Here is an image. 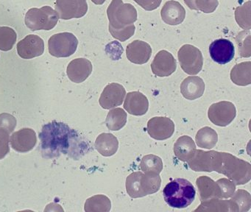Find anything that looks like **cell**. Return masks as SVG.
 <instances>
[{"label":"cell","mask_w":251,"mask_h":212,"mask_svg":"<svg viewBox=\"0 0 251 212\" xmlns=\"http://www.w3.org/2000/svg\"><path fill=\"white\" fill-rule=\"evenodd\" d=\"M186 163L195 172L223 174L235 185H244L251 178V163L228 153L196 150L193 157Z\"/></svg>","instance_id":"cell-1"},{"label":"cell","mask_w":251,"mask_h":212,"mask_svg":"<svg viewBox=\"0 0 251 212\" xmlns=\"http://www.w3.org/2000/svg\"><path fill=\"white\" fill-rule=\"evenodd\" d=\"M39 135L41 153L47 159L59 157L61 154L80 153L82 149L87 147L77 132L63 122L53 121L46 124Z\"/></svg>","instance_id":"cell-2"},{"label":"cell","mask_w":251,"mask_h":212,"mask_svg":"<svg viewBox=\"0 0 251 212\" xmlns=\"http://www.w3.org/2000/svg\"><path fill=\"white\" fill-rule=\"evenodd\" d=\"M196 191L192 183L185 178H176L166 185L163 196L167 204L175 209H185L195 199Z\"/></svg>","instance_id":"cell-3"},{"label":"cell","mask_w":251,"mask_h":212,"mask_svg":"<svg viewBox=\"0 0 251 212\" xmlns=\"http://www.w3.org/2000/svg\"><path fill=\"white\" fill-rule=\"evenodd\" d=\"M161 184L159 175L136 172H132L126 178V190L132 198H139L154 194L160 189Z\"/></svg>","instance_id":"cell-4"},{"label":"cell","mask_w":251,"mask_h":212,"mask_svg":"<svg viewBox=\"0 0 251 212\" xmlns=\"http://www.w3.org/2000/svg\"><path fill=\"white\" fill-rule=\"evenodd\" d=\"M107 16L110 27L123 29L137 21V10L130 3L125 4L123 0H112L107 8Z\"/></svg>","instance_id":"cell-5"},{"label":"cell","mask_w":251,"mask_h":212,"mask_svg":"<svg viewBox=\"0 0 251 212\" xmlns=\"http://www.w3.org/2000/svg\"><path fill=\"white\" fill-rule=\"evenodd\" d=\"M59 16L50 6L30 9L25 15L26 26L32 31L50 30L56 26Z\"/></svg>","instance_id":"cell-6"},{"label":"cell","mask_w":251,"mask_h":212,"mask_svg":"<svg viewBox=\"0 0 251 212\" xmlns=\"http://www.w3.org/2000/svg\"><path fill=\"white\" fill-rule=\"evenodd\" d=\"M78 46V40L71 32H60L52 35L48 41L51 55L56 57H68L73 55Z\"/></svg>","instance_id":"cell-7"},{"label":"cell","mask_w":251,"mask_h":212,"mask_svg":"<svg viewBox=\"0 0 251 212\" xmlns=\"http://www.w3.org/2000/svg\"><path fill=\"white\" fill-rule=\"evenodd\" d=\"M180 67L185 73L198 75L203 66V57L199 49L192 44H184L177 53Z\"/></svg>","instance_id":"cell-8"},{"label":"cell","mask_w":251,"mask_h":212,"mask_svg":"<svg viewBox=\"0 0 251 212\" xmlns=\"http://www.w3.org/2000/svg\"><path fill=\"white\" fill-rule=\"evenodd\" d=\"M236 116V107L233 103L228 101L214 103L208 110V119L217 126H227L233 122Z\"/></svg>","instance_id":"cell-9"},{"label":"cell","mask_w":251,"mask_h":212,"mask_svg":"<svg viewBox=\"0 0 251 212\" xmlns=\"http://www.w3.org/2000/svg\"><path fill=\"white\" fill-rule=\"evenodd\" d=\"M55 8L59 19L70 20L84 16L88 11V4L86 0H56Z\"/></svg>","instance_id":"cell-10"},{"label":"cell","mask_w":251,"mask_h":212,"mask_svg":"<svg viewBox=\"0 0 251 212\" xmlns=\"http://www.w3.org/2000/svg\"><path fill=\"white\" fill-rule=\"evenodd\" d=\"M176 129L175 123L170 118L155 116L148 122L147 131L151 138L158 141L171 138Z\"/></svg>","instance_id":"cell-11"},{"label":"cell","mask_w":251,"mask_h":212,"mask_svg":"<svg viewBox=\"0 0 251 212\" xmlns=\"http://www.w3.org/2000/svg\"><path fill=\"white\" fill-rule=\"evenodd\" d=\"M126 96V90L121 84L111 82L104 88L99 99L100 105L104 109H111L121 106Z\"/></svg>","instance_id":"cell-12"},{"label":"cell","mask_w":251,"mask_h":212,"mask_svg":"<svg viewBox=\"0 0 251 212\" xmlns=\"http://www.w3.org/2000/svg\"><path fill=\"white\" fill-rule=\"evenodd\" d=\"M211 59L220 65H225L233 60L235 48L233 43L226 38H220L213 41L209 46Z\"/></svg>","instance_id":"cell-13"},{"label":"cell","mask_w":251,"mask_h":212,"mask_svg":"<svg viewBox=\"0 0 251 212\" xmlns=\"http://www.w3.org/2000/svg\"><path fill=\"white\" fill-rule=\"evenodd\" d=\"M151 69L155 76L164 78L174 73L177 69V61L173 54L167 50H161L155 54Z\"/></svg>","instance_id":"cell-14"},{"label":"cell","mask_w":251,"mask_h":212,"mask_svg":"<svg viewBox=\"0 0 251 212\" xmlns=\"http://www.w3.org/2000/svg\"><path fill=\"white\" fill-rule=\"evenodd\" d=\"M18 54L23 59H32L42 55L45 41L36 35H28L17 44Z\"/></svg>","instance_id":"cell-15"},{"label":"cell","mask_w":251,"mask_h":212,"mask_svg":"<svg viewBox=\"0 0 251 212\" xmlns=\"http://www.w3.org/2000/svg\"><path fill=\"white\" fill-rule=\"evenodd\" d=\"M10 142L15 151L27 153L34 148L37 142L36 132L31 128H23L13 132Z\"/></svg>","instance_id":"cell-16"},{"label":"cell","mask_w":251,"mask_h":212,"mask_svg":"<svg viewBox=\"0 0 251 212\" xmlns=\"http://www.w3.org/2000/svg\"><path fill=\"white\" fill-rule=\"evenodd\" d=\"M151 45L145 41L135 40L126 48V56L129 61L135 64L142 65L148 63L152 55Z\"/></svg>","instance_id":"cell-17"},{"label":"cell","mask_w":251,"mask_h":212,"mask_svg":"<svg viewBox=\"0 0 251 212\" xmlns=\"http://www.w3.org/2000/svg\"><path fill=\"white\" fill-rule=\"evenodd\" d=\"M92 69V62L88 59H74L67 66V76L73 82L81 83L90 76Z\"/></svg>","instance_id":"cell-18"},{"label":"cell","mask_w":251,"mask_h":212,"mask_svg":"<svg viewBox=\"0 0 251 212\" xmlns=\"http://www.w3.org/2000/svg\"><path fill=\"white\" fill-rule=\"evenodd\" d=\"M124 108L133 116H143L149 109L148 97L139 91H132L126 94Z\"/></svg>","instance_id":"cell-19"},{"label":"cell","mask_w":251,"mask_h":212,"mask_svg":"<svg viewBox=\"0 0 251 212\" xmlns=\"http://www.w3.org/2000/svg\"><path fill=\"white\" fill-rule=\"evenodd\" d=\"M162 20L172 26L180 25L186 18V10L178 1L170 0L167 1L161 10Z\"/></svg>","instance_id":"cell-20"},{"label":"cell","mask_w":251,"mask_h":212,"mask_svg":"<svg viewBox=\"0 0 251 212\" xmlns=\"http://www.w3.org/2000/svg\"><path fill=\"white\" fill-rule=\"evenodd\" d=\"M205 82L200 77H187L180 84V92L184 98L195 100L203 95Z\"/></svg>","instance_id":"cell-21"},{"label":"cell","mask_w":251,"mask_h":212,"mask_svg":"<svg viewBox=\"0 0 251 212\" xmlns=\"http://www.w3.org/2000/svg\"><path fill=\"white\" fill-rule=\"evenodd\" d=\"M199 188L201 200L207 201L213 198H222V191L217 182L207 176H201L196 181Z\"/></svg>","instance_id":"cell-22"},{"label":"cell","mask_w":251,"mask_h":212,"mask_svg":"<svg viewBox=\"0 0 251 212\" xmlns=\"http://www.w3.org/2000/svg\"><path fill=\"white\" fill-rule=\"evenodd\" d=\"M95 147L102 156L110 157L116 154L118 150V139L112 133L103 132L98 135L95 141Z\"/></svg>","instance_id":"cell-23"},{"label":"cell","mask_w":251,"mask_h":212,"mask_svg":"<svg viewBox=\"0 0 251 212\" xmlns=\"http://www.w3.org/2000/svg\"><path fill=\"white\" fill-rule=\"evenodd\" d=\"M196 145L189 135H182L174 144L175 156L183 162H187L196 151Z\"/></svg>","instance_id":"cell-24"},{"label":"cell","mask_w":251,"mask_h":212,"mask_svg":"<svg viewBox=\"0 0 251 212\" xmlns=\"http://www.w3.org/2000/svg\"><path fill=\"white\" fill-rule=\"evenodd\" d=\"M230 80L238 85H248L251 83V62H242L235 65L230 71Z\"/></svg>","instance_id":"cell-25"},{"label":"cell","mask_w":251,"mask_h":212,"mask_svg":"<svg viewBox=\"0 0 251 212\" xmlns=\"http://www.w3.org/2000/svg\"><path fill=\"white\" fill-rule=\"evenodd\" d=\"M195 141L198 147L204 149H212L218 141V135L213 128L204 127L197 132Z\"/></svg>","instance_id":"cell-26"},{"label":"cell","mask_w":251,"mask_h":212,"mask_svg":"<svg viewBox=\"0 0 251 212\" xmlns=\"http://www.w3.org/2000/svg\"><path fill=\"white\" fill-rule=\"evenodd\" d=\"M127 115L124 109L117 107L108 112L105 125L110 131H118L127 123Z\"/></svg>","instance_id":"cell-27"},{"label":"cell","mask_w":251,"mask_h":212,"mask_svg":"<svg viewBox=\"0 0 251 212\" xmlns=\"http://www.w3.org/2000/svg\"><path fill=\"white\" fill-rule=\"evenodd\" d=\"M163 167L162 160L155 155H147L141 160L140 168L144 173L159 175L163 170Z\"/></svg>","instance_id":"cell-28"},{"label":"cell","mask_w":251,"mask_h":212,"mask_svg":"<svg viewBox=\"0 0 251 212\" xmlns=\"http://www.w3.org/2000/svg\"><path fill=\"white\" fill-rule=\"evenodd\" d=\"M111 206V201L106 196L98 194L86 200L84 210L86 212H109Z\"/></svg>","instance_id":"cell-29"},{"label":"cell","mask_w":251,"mask_h":212,"mask_svg":"<svg viewBox=\"0 0 251 212\" xmlns=\"http://www.w3.org/2000/svg\"><path fill=\"white\" fill-rule=\"evenodd\" d=\"M15 30L9 26H0V50L10 51L17 42Z\"/></svg>","instance_id":"cell-30"},{"label":"cell","mask_w":251,"mask_h":212,"mask_svg":"<svg viewBox=\"0 0 251 212\" xmlns=\"http://www.w3.org/2000/svg\"><path fill=\"white\" fill-rule=\"evenodd\" d=\"M235 19L238 25L244 29H251V1L244 3L235 10Z\"/></svg>","instance_id":"cell-31"},{"label":"cell","mask_w":251,"mask_h":212,"mask_svg":"<svg viewBox=\"0 0 251 212\" xmlns=\"http://www.w3.org/2000/svg\"><path fill=\"white\" fill-rule=\"evenodd\" d=\"M191 10L211 13L215 11L219 5L218 0H183Z\"/></svg>","instance_id":"cell-32"},{"label":"cell","mask_w":251,"mask_h":212,"mask_svg":"<svg viewBox=\"0 0 251 212\" xmlns=\"http://www.w3.org/2000/svg\"><path fill=\"white\" fill-rule=\"evenodd\" d=\"M236 41L241 57H250L251 55V31L245 29L239 32Z\"/></svg>","instance_id":"cell-33"},{"label":"cell","mask_w":251,"mask_h":212,"mask_svg":"<svg viewBox=\"0 0 251 212\" xmlns=\"http://www.w3.org/2000/svg\"><path fill=\"white\" fill-rule=\"evenodd\" d=\"M108 29H109L110 33L114 38L122 41V42H124V41H127L134 35L136 26L133 24V25L126 26V27L123 28V29H114V28L110 27V26H108Z\"/></svg>","instance_id":"cell-34"},{"label":"cell","mask_w":251,"mask_h":212,"mask_svg":"<svg viewBox=\"0 0 251 212\" xmlns=\"http://www.w3.org/2000/svg\"><path fill=\"white\" fill-rule=\"evenodd\" d=\"M17 123V119L13 115L8 113L0 114V129L5 130L11 133L15 129Z\"/></svg>","instance_id":"cell-35"},{"label":"cell","mask_w":251,"mask_h":212,"mask_svg":"<svg viewBox=\"0 0 251 212\" xmlns=\"http://www.w3.org/2000/svg\"><path fill=\"white\" fill-rule=\"evenodd\" d=\"M220 186L222 191V198H228L232 197L234 194L236 185L233 181H229L226 178H222L217 181Z\"/></svg>","instance_id":"cell-36"},{"label":"cell","mask_w":251,"mask_h":212,"mask_svg":"<svg viewBox=\"0 0 251 212\" xmlns=\"http://www.w3.org/2000/svg\"><path fill=\"white\" fill-rule=\"evenodd\" d=\"M10 133L4 129H0V160L3 159L10 152Z\"/></svg>","instance_id":"cell-37"},{"label":"cell","mask_w":251,"mask_h":212,"mask_svg":"<svg viewBox=\"0 0 251 212\" xmlns=\"http://www.w3.org/2000/svg\"><path fill=\"white\" fill-rule=\"evenodd\" d=\"M231 200L236 203L237 207L247 206L248 209H250V206H251V195L248 191H244V190H239L235 194V197H233Z\"/></svg>","instance_id":"cell-38"},{"label":"cell","mask_w":251,"mask_h":212,"mask_svg":"<svg viewBox=\"0 0 251 212\" xmlns=\"http://www.w3.org/2000/svg\"><path fill=\"white\" fill-rule=\"evenodd\" d=\"M147 11H152L161 5L162 0H133Z\"/></svg>","instance_id":"cell-39"},{"label":"cell","mask_w":251,"mask_h":212,"mask_svg":"<svg viewBox=\"0 0 251 212\" xmlns=\"http://www.w3.org/2000/svg\"><path fill=\"white\" fill-rule=\"evenodd\" d=\"M106 0H92V2L95 3V4H98V5H101V4H103Z\"/></svg>","instance_id":"cell-40"}]
</instances>
